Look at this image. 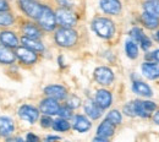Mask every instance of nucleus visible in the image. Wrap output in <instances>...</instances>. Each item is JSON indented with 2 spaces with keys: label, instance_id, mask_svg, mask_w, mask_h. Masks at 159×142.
Listing matches in <instances>:
<instances>
[{
  "label": "nucleus",
  "instance_id": "obj_1",
  "mask_svg": "<svg viewBox=\"0 0 159 142\" xmlns=\"http://www.w3.org/2000/svg\"><path fill=\"white\" fill-rule=\"evenodd\" d=\"M92 27L94 32L102 38H110L115 32L114 23L109 19H104V17L96 19L92 23Z\"/></svg>",
  "mask_w": 159,
  "mask_h": 142
},
{
  "label": "nucleus",
  "instance_id": "obj_7",
  "mask_svg": "<svg viewBox=\"0 0 159 142\" xmlns=\"http://www.w3.org/2000/svg\"><path fill=\"white\" fill-rule=\"evenodd\" d=\"M135 110L136 115H139L142 118H148L151 113L156 109V104L153 102H142V101H135Z\"/></svg>",
  "mask_w": 159,
  "mask_h": 142
},
{
  "label": "nucleus",
  "instance_id": "obj_27",
  "mask_svg": "<svg viewBox=\"0 0 159 142\" xmlns=\"http://www.w3.org/2000/svg\"><path fill=\"white\" fill-rule=\"evenodd\" d=\"M53 127L57 131H66V130L70 129V124L66 121V119L61 118V119H58V120L53 121Z\"/></svg>",
  "mask_w": 159,
  "mask_h": 142
},
{
  "label": "nucleus",
  "instance_id": "obj_32",
  "mask_svg": "<svg viewBox=\"0 0 159 142\" xmlns=\"http://www.w3.org/2000/svg\"><path fill=\"white\" fill-rule=\"evenodd\" d=\"M124 112H125L127 115H130V117H135V115H136V110H135V104H134V102H130L129 104H126V105L124 107Z\"/></svg>",
  "mask_w": 159,
  "mask_h": 142
},
{
  "label": "nucleus",
  "instance_id": "obj_24",
  "mask_svg": "<svg viewBox=\"0 0 159 142\" xmlns=\"http://www.w3.org/2000/svg\"><path fill=\"white\" fill-rule=\"evenodd\" d=\"M23 33L26 37H30V38H36L38 39L40 36V31L32 23H27L25 27H23Z\"/></svg>",
  "mask_w": 159,
  "mask_h": 142
},
{
  "label": "nucleus",
  "instance_id": "obj_12",
  "mask_svg": "<svg viewBox=\"0 0 159 142\" xmlns=\"http://www.w3.org/2000/svg\"><path fill=\"white\" fill-rule=\"evenodd\" d=\"M44 92H45L47 96H49L54 99H64L66 97V89L62 86H59V85L48 86V87H45Z\"/></svg>",
  "mask_w": 159,
  "mask_h": 142
},
{
  "label": "nucleus",
  "instance_id": "obj_18",
  "mask_svg": "<svg viewBox=\"0 0 159 142\" xmlns=\"http://www.w3.org/2000/svg\"><path fill=\"white\" fill-rule=\"evenodd\" d=\"M15 61V54L9 49V47L0 44V62L12 64Z\"/></svg>",
  "mask_w": 159,
  "mask_h": 142
},
{
  "label": "nucleus",
  "instance_id": "obj_3",
  "mask_svg": "<svg viewBox=\"0 0 159 142\" xmlns=\"http://www.w3.org/2000/svg\"><path fill=\"white\" fill-rule=\"evenodd\" d=\"M39 21V25L45 30V31H52L55 27L57 23V17L55 14L48 7V6H43L42 12H40L39 17L37 19Z\"/></svg>",
  "mask_w": 159,
  "mask_h": 142
},
{
  "label": "nucleus",
  "instance_id": "obj_14",
  "mask_svg": "<svg viewBox=\"0 0 159 142\" xmlns=\"http://www.w3.org/2000/svg\"><path fill=\"white\" fill-rule=\"evenodd\" d=\"M96 102L102 109L108 108L111 104V94L109 91L105 89H99L96 94Z\"/></svg>",
  "mask_w": 159,
  "mask_h": 142
},
{
  "label": "nucleus",
  "instance_id": "obj_15",
  "mask_svg": "<svg viewBox=\"0 0 159 142\" xmlns=\"http://www.w3.org/2000/svg\"><path fill=\"white\" fill-rule=\"evenodd\" d=\"M84 112L92 119H98L100 115H102V108L97 104V102H93V101L86 102V104H84Z\"/></svg>",
  "mask_w": 159,
  "mask_h": 142
},
{
  "label": "nucleus",
  "instance_id": "obj_6",
  "mask_svg": "<svg viewBox=\"0 0 159 142\" xmlns=\"http://www.w3.org/2000/svg\"><path fill=\"white\" fill-rule=\"evenodd\" d=\"M16 57L25 64H33L37 61V54L34 50L27 48V47H17L16 48Z\"/></svg>",
  "mask_w": 159,
  "mask_h": 142
},
{
  "label": "nucleus",
  "instance_id": "obj_41",
  "mask_svg": "<svg viewBox=\"0 0 159 142\" xmlns=\"http://www.w3.org/2000/svg\"><path fill=\"white\" fill-rule=\"evenodd\" d=\"M47 140H60V137H58V136H49Z\"/></svg>",
  "mask_w": 159,
  "mask_h": 142
},
{
  "label": "nucleus",
  "instance_id": "obj_42",
  "mask_svg": "<svg viewBox=\"0 0 159 142\" xmlns=\"http://www.w3.org/2000/svg\"><path fill=\"white\" fill-rule=\"evenodd\" d=\"M157 38L159 39V31H158V33H157Z\"/></svg>",
  "mask_w": 159,
  "mask_h": 142
},
{
  "label": "nucleus",
  "instance_id": "obj_4",
  "mask_svg": "<svg viewBox=\"0 0 159 142\" xmlns=\"http://www.w3.org/2000/svg\"><path fill=\"white\" fill-rule=\"evenodd\" d=\"M55 17H57V22L62 27L71 28L72 26L76 25V16L69 9H59L55 14Z\"/></svg>",
  "mask_w": 159,
  "mask_h": 142
},
{
  "label": "nucleus",
  "instance_id": "obj_40",
  "mask_svg": "<svg viewBox=\"0 0 159 142\" xmlns=\"http://www.w3.org/2000/svg\"><path fill=\"white\" fill-rule=\"evenodd\" d=\"M153 58L157 61H159V50H156V52L153 53Z\"/></svg>",
  "mask_w": 159,
  "mask_h": 142
},
{
  "label": "nucleus",
  "instance_id": "obj_17",
  "mask_svg": "<svg viewBox=\"0 0 159 142\" xmlns=\"http://www.w3.org/2000/svg\"><path fill=\"white\" fill-rule=\"evenodd\" d=\"M14 122L11 119L6 118V117H0V135L4 137L10 136L14 132Z\"/></svg>",
  "mask_w": 159,
  "mask_h": 142
},
{
  "label": "nucleus",
  "instance_id": "obj_20",
  "mask_svg": "<svg viewBox=\"0 0 159 142\" xmlns=\"http://www.w3.org/2000/svg\"><path fill=\"white\" fill-rule=\"evenodd\" d=\"M22 44L25 47L34 50V52H43L44 50L43 44L38 39H36V38H30V37H26L25 36V37H22Z\"/></svg>",
  "mask_w": 159,
  "mask_h": 142
},
{
  "label": "nucleus",
  "instance_id": "obj_38",
  "mask_svg": "<svg viewBox=\"0 0 159 142\" xmlns=\"http://www.w3.org/2000/svg\"><path fill=\"white\" fill-rule=\"evenodd\" d=\"M59 1H60V4L64 5V6H70V4H71L69 0H59Z\"/></svg>",
  "mask_w": 159,
  "mask_h": 142
},
{
  "label": "nucleus",
  "instance_id": "obj_11",
  "mask_svg": "<svg viewBox=\"0 0 159 142\" xmlns=\"http://www.w3.org/2000/svg\"><path fill=\"white\" fill-rule=\"evenodd\" d=\"M100 7L107 14L116 15L121 10V4L119 0H100Z\"/></svg>",
  "mask_w": 159,
  "mask_h": 142
},
{
  "label": "nucleus",
  "instance_id": "obj_28",
  "mask_svg": "<svg viewBox=\"0 0 159 142\" xmlns=\"http://www.w3.org/2000/svg\"><path fill=\"white\" fill-rule=\"evenodd\" d=\"M14 22V17L6 12V11H0V26H10Z\"/></svg>",
  "mask_w": 159,
  "mask_h": 142
},
{
  "label": "nucleus",
  "instance_id": "obj_16",
  "mask_svg": "<svg viewBox=\"0 0 159 142\" xmlns=\"http://www.w3.org/2000/svg\"><path fill=\"white\" fill-rule=\"evenodd\" d=\"M0 41H1V44L6 45V47H10V48H16L17 44H19L17 37L15 36V33H12L10 31L1 32L0 33Z\"/></svg>",
  "mask_w": 159,
  "mask_h": 142
},
{
  "label": "nucleus",
  "instance_id": "obj_2",
  "mask_svg": "<svg viewBox=\"0 0 159 142\" xmlns=\"http://www.w3.org/2000/svg\"><path fill=\"white\" fill-rule=\"evenodd\" d=\"M55 41L61 47H71L77 42V33L67 27H62L57 31Z\"/></svg>",
  "mask_w": 159,
  "mask_h": 142
},
{
  "label": "nucleus",
  "instance_id": "obj_21",
  "mask_svg": "<svg viewBox=\"0 0 159 142\" xmlns=\"http://www.w3.org/2000/svg\"><path fill=\"white\" fill-rule=\"evenodd\" d=\"M74 129L77 130L79 132H84V131L91 129V122L88 121L84 117L77 115L75 118V120H74Z\"/></svg>",
  "mask_w": 159,
  "mask_h": 142
},
{
  "label": "nucleus",
  "instance_id": "obj_36",
  "mask_svg": "<svg viewBox=\"0 0 159 142\" xmlns=\"http://www.w3.org/2000/svg\"><path fill=\"white\" fill-rule=\"evenodd\" d=\"M9 9L7 1L6 0H0V11H6Z\"/></svg>",
  "mask_w": 159,
  "mask_h": 142
},
{
  "label": "nucleus",
  "instance_id": "obj_8",
  "mask_svg": "<svg viewBox=\"0 0 159 142\" xmlns=\"http://www.w3.org/2000/svg\"><path fill=\"white\" fill-rule=\"evenodd\" d=\"M94 79L100 85H110L114 80V74L110 69L102 66L94 71Z\"/></svg>",
  "mask_w": 159,
  "mask_h": 142
},
{
  "label": "nucleus",
  "instance_id": "obj_26",
  "mask_svg": "<svg viewBox=\"0 0 159 142\" xmlns=\"http://www.w3.org/2000/svg\"><path fill=\"white\" fill-rule=\"evenodd\" d=\"M126 53L129 55V58H136L137 54H139V49H137V45H136V42L132 41H127L126 42Z\"/></svg>",
  "mask_w": 159,
  "mask_h": 142
},
{
  "label": "nucleus",
  "instance_id": "obj_23",
  "mask_svg": "<svg viewBox=\"0 0 159 142\" xmlns=\"http://www.w3.org/2000/svg\"><path fill=\"white\" fill-rule=\"evenodd\" d=\"M143 6L146 12L159 19V0H148Z\"/></svg>",
  "mask_w": 159,
  "mask_h": 142
},
{
  "label": "nucleus",
  "instance_id": "obj_33",
  "mask_svg": "<svg viewBox=\"0 0 159 142\" xmlns=\"http://www.w3.org/2000/svg\"><path fill=\"white\" fill-rule=\"evenodd\" d=\"M80 103H81V102H80L79 98L74 96V97H71V98L67 101V107H70L71 109H74V108H77V107H79Z\"/></svg>",
  "mask_w": 159,
  "mask_h": 142
},
{
  "label": "nucleus",
  "instance_id": "obj_13",
  "mask_svg": "<svg viewBox=\"0 0 159 142\" xmlns=\"http://www.w3.org/2000/svg\"><path fill=\"white\" fill-rule=\"evenodd\" d=\"M143 75L149 80H156L159 77V66L152 62H144L142 65Z\"/></svg>",
  "mask_w": 159,
  "mask_h": 142
},
{
  "label": "nucleus",
  "instance_id": "obj_10",
  "mask_svg": "<svg viewBox=\"0 0 159 142\" xmlns=\"http://www.w3.org/2000/svg\"><path fill=\"white\" fill-rule=\"evenodd\" d=\"M59 104L57 103V99L54 98H47L40 103V110L42 113H44L45 115H55L59 112Z\"/></svg>",
  "mask_w": 159,
  "mask_h": 142
},
{
  "label": "nucleus",
  "instance_id": "obj_30",
  "mask_svg": "<svg viewBox=\"0 0 159 142\" xmlns=\"http://www.w3.org/2000/svg\"><path fill=\"white\" fill-rule=\"evenodd\" d=\"M58 114L64 119H69V118L72 117V110H71L70 107H62V108H59Z\"/></svg>",
  "mask_w": 159,
  "mask_h": 142
},
{
  "label": "nucleus",
  "instance_id": "obj_19",
  "mask_svg": "<svg viewBox=\"0 0 159 142\" xmlns=\"http://www.w3.org/2000/svg\"><path fill=\"white\" fill-rule=\"evenodd\" d=\"M98 135L99 136H103V137H110L113 134H114V124L109 120H104L99 125L98 127Z\"/></svg>",
  "mask_w": 159,
  "mask_h": 142
},
{
  "label": "nucleus",
  "instance_id": "obj_31",
  "mask_svg": "<svg viewBox=\"0 0 159 142\" xmlns=\"http://www.w3.org/2000/svg\"><path fill=\"white\" fill-rule=\"evenodd\" d=\"M131 37L134 38L135 42H141V39L144 37V34H143L142 30H139V28H134V30L131 31Z\"/></svg>",
  "mask_w": 159,
  "mask_h": 142
},
{
  "label": "nucleus",
  "instance_id": "obj_5",
  "mask_svg": "<svg viewBox=\"0 0 159 142\" xmlns=\"http://www.w3.org/2000/svg\"><path fill=\"white\" fill-rule=\"evenodd\" d=\"M20 4L22 10L30 17H33V19H38L39 17L43 6L39 5L38 2H36L34 0H20Z\"/></svg>",
  "mask_w": 159,
  "mask_h": 142
},
{
  "label": "nucleus",
  "instance_id": "obj_35",
  "mask_svg": "<svg viewBox=\"0 0 159 142\" xmlns=\"http://www.w3.org/2000/svg\"><path fill=\"white\" fill-rule=\"evenodd\" d=\"M52 125H53V121H52V119L49 117H43L42 118V126L43 127H49Z\"/></svg>",
  "mask_w": 159,
  "mask_h": 142
},
{
  "label": "nucleus",
  "instance_id": "obj_25",
  "mask_svg": "<svg viewBox=\"0 0 159 142\" xmlns=\"http://www.w3.org/2000/svg\"><path fill=\"white\" fill-rule=\"evenodd\" d=\"M142 21H143V23L146 25V27H148V28H151V30L156 28L159 25L158 17H156V16L148 14V12H144V14L142 15Z\"/></svg>",
  "mask_w": 159,
  "mask_h": 142
},
{
  "label": "nucleus",
  "instance_id": "obj_37",
  "mask_svg": "<svg viewBox=\"0 0 159 142\" xmlns=\"http://www.w3.org/2000/svg\"><path fill=\"white\" fill-rule=\"evenodd\" d=\"M27 140L28 141H38V137L34 136V135H32V134H28L27 135Z\"/></svg>",
  "mask_w": 159,
  "mask_h": 142
},
{
  "label": "nucleus",
  "instance_id": "obj_22",
  "mask_svg": "<svg viewBox=\"0 0 159 142\" xmlns=\"http://www.w3.org/2000/svg\"><path fill=\"white\" fill-rule=\"evenodd\" d=\"M132 89L137 93V94H141V96H144V97H151L152 96V89L143 82H135L134 86H132Z\"/></svg>",
  "mask_w": 159,
  "mask_h": 142
},
{
  "label": "nucleus",
  "instance_id": "obj_39",
  "mask_svg": "<svg viewBox=\"0 0 159 142\" xmlns=\"http://www.w3.org/2000/svg\"><path fill=\"white\" fill-rule=\"evenodd\" d=\"M153 120H154V122H156V124H158V125H159V112H157V113L154 114Z\"/></svg>",
  "mask_w": 159,
  "mask_h": 142
},
{
  "label": "nucleus",
  "instance_id": "obj_34",
  "mask_svg": "<svg viewBox=\"0 0 159 142\" xmlns=\"http://www.w3.org/2000/svg\"><path fill=\"white\" fill-rule=\"evenodd\" d=\"M141 47H142V49H144V50H147V49H149L151 48V45H152V43H151V41H149V38H147L146 36L141 39Z\"/></svg>",
  "mask_w": 159,
  "mask_h": 142
},
{
  "label": "nucleus",
  "instance_id": "obj_29",
  "mask_svg": "<svg viewBox=\"0 0 159 142\" xmlns=\"http://www.w3.org/2000/svg\"><path fill=\"white\" fill-rule=\"evenodd\" d=\"M107 120L111 121L114 125H118V124L121 122V114H120L118 110H111V112L108 114Z\"/></svg>",
  "mask_w": 159,
  "mask_h": 142
},
{
  "label": "nucleus",
  "instance_id": "obj_9",
  "mask_svg": "<svg viewBox=\"0 0 159 142\" xmlns=\"http://www.w3.org/2000/svg\"><path fill=\"white\" fill-rule=\"evenodd\" d=\"M19 115H20L21 119L33 124V122L37 121V119L39 117V113L36 108H33L31 105H22L19 109Z\"/></svg>",
  "mask_w": 159,
  "mask_h": 142
}]
</instances>
